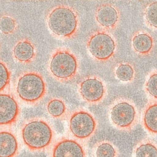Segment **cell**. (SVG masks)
Masks as SVG:
<instances>
[{
    "instance_id": "cell-1",
    "label": "cell",
    "mask_w": 157,
    "mask_h": 157,
    "mask_svg": "<svg viewBox=\"0 0 157 157\" xmlns=\"http://www.w3.org/2000/svg\"><path fill=\"white\" fill-rule=\"evenodd\" d=\"M20 134L24 145L33 152H43L49 149L53 145L56 135L52 124L39 117L24 121Z\"/></svg>"
},
{
    "instance_id": "cell-2",
    "label": "cell",
    "mask_w": 157,
    "mask_h": 157,
    "mask_svg": "<svg viewBox=\"0 0 157 157\" xmlns=\"http://www.w3.org/2000/svg\"><path fill=\"white\" fill-rule=\"evenodd\" d=\"M47 23L56 37L68 39L76 35L79 28V17L76 11L67 5L57 6L47 15Z\"/></svg>"
},
{
    "instance_id": "cell-3",
    "label": "cell",
    "mask_w": 157,
    "mask_h": 157,
    "mask_svg": "<svg viewBox=\"0 0 157 157\" xmlns=\"http://www.w3.org/2000/svg\"><path fill=\"white\" fill-rule=\"evenodd\" d=\"M14 90L23 103L35 105L41 102L47 94V84L41 74L36 71L21 73L17 78Z\"/></svg>"
},
{
    "instance_id": "cell-4",
    "label": "cell",
    "mask_w": 157,
    "mask_h": 157,
    "mask_svg": "<svg viewBox=\"0 0 157 157\" xmlns=\"http://www.w3.org/2000/svg\"><path fill=\"white\" fill-rule=\"evenodd\" d=\"M79 64L75 54L70 49L61 47L56 49L50 57L48 70L56 80L69 82L76 77Z\"/></svg>"
},
{
    "instance_id": "cell-5",
    "label": "cell",
    "mask_w": 157,
    "mask_h": 157,
    "mask_svg": "<svg viewBox=\"0 0 157 157\" xmlns=\"http://www.w3.org/2000/svg\"><path fill=\"white\" fill-rule=\"evenodd\" d=\"M109 118L115 127L121 131L133 130L139 120L138 109L130 99H116L109 108Z\"/></svg>"
},
{
    "instance_id": "cell-6",
    "label": "cell",
    "mask_w": 157,
    "mask_h": 157,
    "mask_svg": "<svg viewBox=\"0 0 157 157\" xmlns=\"http://www.w3.org/2000/svg\"><path fill=\"white\" fill-rule=\"evenodd\" d=\"M69 131L75 139L86 141L95 134L98 123L91 113L85 109L73 111L68 118Z\"/></svg>"
},
{
    "instance_id": "cell-7",
    "label": "cell",
    "mask_w": 157,
    "mask_h": 157,
    "mask_svg": "<svg viewBox=\"0 0 157 157\" xmlns=\"http://www.w3.org/2000/svg\"><path fill=\"white\" fill-rule=\"evenodd\" d=\"M87 47L95 59L105 62L115 55L117 43L112 35L106 31H99L91 35L87 42Z\"/></svg>"
},
{
    "instance_id": "cell-8",
    "label": "cell",
    "mask_w": 157,
    "mask_h": 157,
    "mask_svg": "<svg viewBox=\"0 0 157 157\" xmlns=\"http://www.w3.org/2000/svg\"><path fill=\"white\" fill-rule=\"evenodd\" d=\"M21 116V107L13 94L0 93V128H10Z\"/></svg>"
},
{
    "instance_id": "cell-9",
    "label": "cell",
    "mask_w": 157,
    "mask_h": 157,
    "mask_svg": "<svg viewBox=\"0 0 157 157\" xmlns=\"http://www.w3.org/2000/svg\"><path fill=\"white\" fill-rule=\"evenodd\" d=\"M50 157H88V152L82 141L62 137L53 145Z\"/></svg>"
},
{
    "instance_id": "cell-10",
    "label": "cell",
    "mask_w": 157,
    "mask_h": 157,
    "mask_svg": "<svg viewBox=\"0 0 157 157\" xmlns=\"http://www.w3.org/2000/svg\"><path fill=\"white\" fill-rule=\"evenodd\" d=\"M79 92L85 101L88 103L96 104L104 98L106 87L100 78L97 77H88L80 83Z\"/></svg>"
},
{
    "instance_id": "cell-11",
    "label": "cell",
    "mask_w": 157,
    "mask_h": 157,
    "mask_svg": "<svg viewBox=\"0 0 157 157\" xmlns=\"http://www.w3.org/2000/svg\"><path fill=\"white\" fill-rule=\"evenodd\" d=\"M20 152V141L14 131L0 128V157H17Z\"/></svg>"
},
{
    "instance_id": "cell-12",
    "label": "cell",
    "mask_w": 157,
    "mask_h": 157,
    "mask_svg": "<svg viewBox=\"0 0 157 157\" xmlns=\"http://www.w3.org/2000/svg\"><path fill=\"white\" fill-rule=\"evenodd\" d=\"M95 18L101 27L106 30H113L119 23L120 13L115 6L111 4H103L97 9Z\"/></svg>"
},
{
    "instance_id": "cell-13",
    "label": "cell",
    "mask_w": 157,
    "mask_h": 157,
    "mask_svg": "<svg viewBox=\"0 0 157 157\" xmlns=\"http://www.w3.org/2000/svg\"><path fill=\"white\" fill-rule=\"evenodd\" d=\"M14 58L22 64L33 62L36 55V49L34 43L28 38H22L16 43L13 49Z\"/></svg>"
},
{
    "instance_id": "cell-14",
    "label": "cell",
    "mask_w": 157,
    "mask_h": 157,
    "mask_svg": "<svg viewBox=\"0 0 157 157\" xmlns=\"http://www.w3.org/2000/svg\"><path fill=\"white\" fill-rule=\"evenodd\" d=\"M132 42L135 51L140 55H148L153 50V38L150 34L145 31H138L134 34Z\"/></svg>"
},
{
    "instance_id": "cell-15",
    "label": "cell",
    "mask_w": 157,
    "mask_h": 157,
    "mask_svg": "<svg viewBox=\"0 0 157 157\" xmlns=\"http://www.w3.org/2000/svg\"><path fill=\"white\" fill-rule=\"evenodd\" d=\"M142 123L149 133L157 135V102L150 103L145 108Z\"/></svg>"
},
{
    "instance_id": "cell-16",
    "label": "cell",
    "mask_w": 157,
    "mask_h": 157,
    "mask_svg": "<svg viewBox=\"0 0 157 157\" xmlns=\"http://www.w3.org/2000/svg\"><path fill=\"white\" fill-rule=\"evenodd\" d=\"M93 157H119L118 148L109 141H100L94 145L92 150Z\"/></svg>"
},
{
    "instance_id": "cell-17",
    "label": "cell",
    "mask_w": 157,
    "mask_h": 157,
    "mask_svg": "<svg viewBox=\"0 0 157 157\" xmlns=\"http://www.w3.org/2000/svg\"><path fill=\"white\" fill-rule=\"evenodd\" d=\"M133 157H157V144L150 139L141 140L134 148Z\"/></svg>"
},
{
    "instance_id": "cell-18",
    "label": "cell",
    "mask_w": 157,
    "mask_h": 157,
    "mask_svg": "<svg viewBox=\"0 0 157 157\" xmlns=\"http://www.w3.org/2000/svg\"><path fill=\"white\" fill-rule=\"evenodd\" d=\"M46 111L53 118L63 119L67 116V107L63 100L54 98L50 99L46 106Z\"/></svg>"
},
{
    "instance_id": "cell-19",
    "label": "cell",
    "mask_w": 157,
    "mask_h": 157,
    "mask_svg": "<svg viewBox=\"0 0 157 157\" xmlns=\"http://www.w3.org/2000/svg\"><path fill=\"white\" fill-rule=\"evenodd\" d=\"M117 77L122 82H130L135 76V70L132 65L128 63L120 64L115 69Z\"/></svg>"
},
{
    "instance_id": "cell-20",
    "label": "cell",
    "mask_w": 157,
    "mask_h": 157,
    "mask_svg": "<svg viewBox=\"0 0 157 157\" xmlns=\"http://www.w3.org/2000/svg\"><path fill=\"white\" fill-rule=\"evenodd\" d=\"M18 24L12 16L3 14L0 17V31L4 35H11L17 30Z\"/></svg>"
},
{
    "instance_id": "cell-21",
    "label": "cell",
    "mask_w": 157,
    "mask_h": 157,
    "mask_svg": "<svg viewBox=\"0 0 157 157\" xmlns=\"http://www.w3.org/2000/svg\"><path fill=\"white\" fill-rule=\"evenodd\" d=\"M11 79V71L5 62L0 59V93L10 86Z\"/></svg>"
},
{
    "instance_id": "cell-22",
    "label": "cell",
    "mask_w": 157,
    "mask_h": 157,
    "mask_svg": "<svg viewBox=\"0 0 157 157\" xmlns=\"http://www.w3.org/2000/svg\"><path fill=\"white\" fill-rule=\"evenodd\" d=\"M145 17L148 24L157 29V2L148 4L145 9Z\"/></svg>"
},
{
    "instance_id": "cell-23",
    "label": "cell",
    "mask_w": 157,
    "mask_h": 157,
    "mask_svg": "<svg viewBox=\"0 0 157 157\" xmlns=\"http://www.w3.org/2000/svg\"><path fill=\"white\" fill-rule=\"evenodd\" d=\"M145 87L150 95L157 99V72H155L150 75L146 83Z\"/></svg>"
}]
</instances>
